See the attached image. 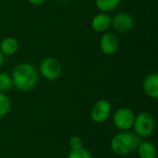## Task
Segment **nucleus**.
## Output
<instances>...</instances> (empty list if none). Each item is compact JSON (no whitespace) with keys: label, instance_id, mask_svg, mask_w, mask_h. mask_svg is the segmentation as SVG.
Here are the masks:
<instances>
[{"label":"nucleus","instance_id":"6","mask_svg":"<svg viewBox=\"0 0 158 158\" xmlns=\"http://www.w3.org/2000/svg\"><path fill=\"white\" fill-rule=\"evenodd\" d=\"M111 112V105L106 99L97 101L91 110V118L95 123H103L107 120Z\"/></svg>","mask_w":158,"mask_h":158},{"label":"nucleus","instance_id":"15","mask_svg":"<svg viewBox=\"0 0 158 158\" xmlns=\"http://www.w3.org/2000/svg\"><path fill=\"white\" fill-rule=\"evenodd\" d=\"M13 87L11 77L4 72H0V92L4 93L9 91Z\"/></svg>","mask_w":158,"mask_h":158},{"label":"nucleus","instance_id":"18","mask_svg":"<svg viewBox=\"0 0 158 158\" xmlns=\"http://www.w3.org/2000/svg\"><path fill=\"white\" fill-rule=\"evenodd\" d=\"M31 4L34 5V6H39V5H42L44 4L46 0H28Z\"/></svg>","mask_w":158,"mask_h":158},{"label":"nucleus","instance_id":"19","mask_svg":"<svg viewBox=\"0 0 158 158\" xmlns=\"http://www.w3.org/2000/svg\"><path fill=\"white\" fill-rule=\"evenodd\" d=\"M3 62H4V55L1 53V51H0V68H1V66H2V64H3Z\"/></svg>","mask_w":158,"mask_h":158},{"label":"nucleus","instance_id":"3","mask_svg":"<svg viewBox=\"0 0 158 158\" xmlns=\"http://www.w3.org/2000/svg\"><path fill=\"white\" fill-rule=\"evenodd\" d=\"M132 128L138 137L147 138L154 132L155 119L150 113L142 112L135 117Z\"/></svg>","mask_w":158,"mask_h":158},{"label":"nucleus","instance_id":"17","mask_svg":"<svg viewBox=\"0 0 158 158\" xmlns=\"http://www.w3.org/2000/svg\"><path fill=\"white\" fill-rule=\"evenodd\" d=\"M69 146L71 150H78L82 148V140L79 136H72L69 139Z\"/></svg>","mask_w":158,"mask_h":158},{"label":"nucleus","instance_id":"9","mask_svg":"<svg viewBox=\"0 0 158 158\" xmlns=\"http://www.w3.org/2000/svg\"><path fill=\"white\" fill-rule=\"evenodd\" d=\"M143 89L144 93L151 98L158 97V74L156 72L148 74L143 81Z\"/></svg>","mask_w":158,"mask_h":158},{"label":"nucleus","instance_id":"20","mask_svg":"<svg viewBox=\"0 0 158 158\" xmlns=\"http://www.w3.org/2000/svg\"><path fill=\"white\" fill-rule=\"evenodd\" d=\"M57 1H59V2H66V1H69V0H57Z\"/></svg>","mask_w":158,"mask_h":158},{"label":"nucleus","instance_id":"14","mask_svg":"<svg viewBox=\"0 0 158 158\" xmlns=\"http://www.w3.org/2000/svg\"><path fill=\"white\" fill-rule=\"evenodd\" d=\"M10 110V100L8 96L0 92V118L5 117Z\"/></svg>","mask_w":158,"mask_h":158},{"label":"nucleus","instance_id":"5","mask_svg":"<svg viewBox=\"0 0 158 158\" xmlns=\"http://www.w3.org/2000/svg\"><path fill=\"white\" fill-rule=\"evenodd\" d=\"M135 119L134 113L127 107H121L116 111L113 117V122L115 126L123 131L130 130L133 126Z\"/></svg>","mask_w":158,"mask_h":158},{"label":"nucleus","instance_id":"2","mask_svg":"<svg viewBox=\"0 0 158 158\" xmlns=\"http://www.w3.org/2000/svg\"><path fill=\"white\" fill-rule=\"evenodd\" d=\"M142 140L135 133L127 131L116 134L110 143L111 150L119 156H127L135 152Z\"/></svg>","mask_w":158,"mask_h":158},{"label":"nucleus","instance_id":"12","mask_svg":"<svg viewBox=\"0 0 158 158\" xmlns=\"http://www.w3.org/2000/svg\"><path fill=\"white\" fill-rule=\"evenodd\" d=\"M138 155L140 158H156V146L150 142H141L138 148Z\"/></svg>","mask_w":158,"mask_h":158},{"label":"nucleus","instance_id":"11","mask_svg":"<svg viewBox=\"0 0 158 158\" xmlns=\"http://www.w3.org/2000/svg\"><path fill=\"white\" fill-rule=\"evenodd\" d=\"M19 49V42L14 37H6L0 44V51L4 56H12Z\"/></svg>","mask_w":158,"mask_h":158},{"label":"nucleus","instance_id":"4","mask_svg":"<svg viewBox=\"0 0 158 158\" xmlns=\"http://www.w3.org/2000/svg\"><path fill=\"white\" fill-rule=\"evenodd\" d=\"M40 73L48 81L56 80L62 73V66L55 57H46L40 64Z\"/></svg>","mask_w":158,"mask_h":158},{"label":"nucleus","instance_id":"16","mask_svg":"<svg viewBox=\"0 0 158 158\" xmlns=\"http://www.w3.org/2000/svg\"><path fill=\"white\" fill-rule=\"evenodd\" d=\"M68 158H93L91 154L83 148L78 149V150H71L69 154Z\"/></svg>","mask_w":158,"mask_h":158},{"label":"nucleus","instance_id":"13","mask_svg":"<svg viewBox=\"0 0 158 158\" xmlns=\"http://www.w3.org/2000/svg\"><path fill=\"white\" fill-rule=\"evenodd\" d=\"M121 0H95V5L102 12H109L118 7Z\"/></svg>","mask_w":158,"mask_h":158},{"label":"nucleus","instance_id":"7","mask_svg":"<svg viewBox=\"0 0 158 158\" xmlns=\"http://www.w3.org/2000/svg\"><path fill=\"white\" fill-rule=\"evenodd\" d=\"M134 25L133 18L126 12L117 13L113 18H111V26L115 31L120 33H126L131 31Z\"/></svg>","mask_w":158,"mask_h":158},{"label":"nucleus","instance_id":"8","mask_svg":"<svg viewBox=\"0 0 158 158\" xmlns=\"http://www.w3.org/2000/svg\"><path fill=\"white\" fill-rule=\"evenodd\" d=\"M119 42L116 34L112 32H105L100 39V48L106 56L114 55L118 49Z\"/></svg>","mask_w":158,"mask_h":158},{"label":"nucleus","instance_id":"1","mask_svg":"<svg viewBox=\"0 0 158 158\" xmlns=\"http://www.w3.org/2000/svg\"><path fill=\"white\" fill-rule=\"evenodd\" d=\"M11 79L15 88L19 91L28 92L33 89L37 84L39 73L32 64L21 63L13 69Z\"/></svg>","mask_w":158,"mask_h":158},{"label":"nucleus","instance_id":"10","mask_svg":"<svg viewBox=\"0 0 158 158\" xmlns=\"http://www.w3.org/2000/svg\"><path fill=\"white\" fill-rule=\"evenodd\" d=\"M92 27L98 32L106 31L111 27V17L105 12L95 15L92 19Z\"/></svg>","mask_w":158,"mask_h":158}]
</instances>
